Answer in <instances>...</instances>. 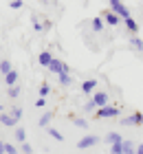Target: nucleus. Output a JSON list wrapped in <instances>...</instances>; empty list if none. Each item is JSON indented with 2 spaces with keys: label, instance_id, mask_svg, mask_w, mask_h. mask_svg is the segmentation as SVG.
Here are the masks:
<instances>
[{
  "label": "nucleus",
  "instance_id": "dca6fc26",
  "mask_svg": "<svg viewBox=\"0 0 143 154\" xmlns=\"http://www.w3.org/2000/svg\"><path fill=\"white\" fill-rule=\"evenodd\" d=\"M57 82H60V86H70L73 77H70V73H62V75H57Z\"/></svg>",
  "mask_w": 143,
  "mask_h": 154
},
{
  "label": "nucleus",
  "instance_id": "4be33fe9",
  "mask_svg": "<svg viewBox=\"0 0 143 154\" xmlns=\"http://www.w3.org/2000/svg\"><path fill=\"white\" fill-rule=\"evenodd\" d=\"M46 132H48V134H51V137L55 139V141H64V134H62L60 130H55V128H51V125H48V128H46Z\"/></svg>",
  "mask_w": 143,
  "mask_h": 154
},
{
  "label": "nucleus",
  "instance_id": "f03ea898",
  "mask_svg": "<svg viewBox=\"0 0 143 154\" xmlns=\"http://www.w3.org/2000/svg\"><path fill=\"white\" fill-rule=\"evenodd\" d=\"M119 115H121V108H117V106H104V108H97V112H95L97 119H114Z\"/></svg>",
  "mask_w": 143,
  "mask_h": 154
},
{
  "label": "nucleus",
  "instance_id": "2f4dec72",
  "mask_svg": "<svg viewBox=\"0 0 143 154\" xmlns=\"http://www.w3.org/2000/svg\"><path fill=\"white\" fill-rule=\"evenodd\" d=\"M0 154H5V141L0 139Z\"/></svg>",
  "mask_w": 143,
  "mask_h": 154
},
{
  "label": "nucleus",
  "instance_id": "5701e85b",
  "mask_svg": "<svg viewBox=\"0 0 143 154\" xmlns=\"http://www.w3.org/2000/svg\"><path fill=\"white\" fill-rule=\"evenodd\" d=\"M7 95H9L11 99H18V97H20V84H16V86H9Z\"/></svg>",
  "mask_w": 143,
  "mask_h": 154
},
{
  "label": "nucleus",
  "instance_id": "6ab92c4d",
  "mask_svg": "<svg viewBox=\"0 0 143 154\" xmlns=\"http://www.w3.org/2000/svg\"><path fill=\"white\" fill-rule=\"evenodd\" d=\"M38 93H40V97H44V99H46V95L51 93V84H48V82H42V84H40V90H38Z\"/></svg>",
  "mask_w": 143,
  "mask_h": 154
},
{
  "label": "nucleus",
  "instance_id": "a211bd4d",
  "mask_svg": "<svg viewBox=\"0 0 143 154\" xmlns=\"http://www.w3.org/2000/svg\"><path fill=\"white\" fill-rule=\"evenodd\" d=\"M123 154H137V145H134V141H123Z\"/></svg>",
  "mask_w": 143,
  "mask_h": 154
},
{
  "label": "nucleus",
  "instance_id": "2eb2a0df",
  "mask_svg": "<svg viewBox=\"0 0 143 154\" xmlns=\"http://www.w3.org/2000/svg\"><path fill=\"white\" fill-rule=\"evenodd\" d=\"M51 121H53V112H44V115L40 117L38 125H40V128H48V123H51Z\"/></svg>",
  "mask_w": 143,
  "mask_h": 154
},
{
  "label": "nucleus",
  "instance_id": "473e14b6",
  "mask_svg": "<svg viewBox=\"0 0 143 154\" xmlns=\"http://www.w3.org/2000/svg\"><path fill=\"white\" fill-rule=\"evenodd\" d=\"M137 154H143V143H139V145H137Z\"/></svg>",
  "mask_w": 143,
  "mask_h": 154
},
{
  "label": "nucleus",
  "instance_id": "bb28decb",
  "mask_svg": "<svg viewBox=\"0 0 143 154\" xmlns=\"http://www.w3.org/2000/svg\"><path fill=\"white\" fill-rule=\"evenodd\" d=\"M110 152H112V154H123V141H121V143H114V145H110Z\"/></svg>",
  "mask_w": 143,
  "mask_h": 154
},
{
  "label": "nucleus",
  "instance_id": "cd10ccee",
  "mask_svg": "<svg viewBox=\"0 0 143 154\" xmlns=\"http://www.w3.org/2000/svg\"><path fill=\"white\" fill-rule=\"evenodd\" d=\"M5 154H18V148L11 143H5Z\"/></svg>",
  "mask_w": 143,
  "mask_h": 154
},
{
  "label": "nucleus",
  "instance_id": "f8f14e48",
  "mask_svg": "<svg viewBox=\"0 0 143 154\" xmlns=\"http://www.w3.org/2000/svg\"><path fill=\"white\" fill-rule=\"evenodd\" d=\"M123 22H126V29H128V31H130V33H132V35H137V31H139V24H137V20H134V18L130 16V18H126V20H123Z\"/></svg>",
  "mask_w": 143,
  "mask_h": 154
},
{
  "label": "nucleus",
  "instance_id": "412c9836",
  "mask_svg": "<svg viewBox=\"0 0 143 154\" xmlns=\"http://www.w3.org/2000/svg\"><path fill=\"white\" fill-rule=\"evenodd\" d=\"M70 119H73V125H77V128H88V121H86V119H82V117H73L70 115Z\"/></svg>",
  "mask_w": 143,
  "mask_h": 154
},
{
  "label": "nucleus",
  "instance_id": "6e6552de",
  "mask_svg": "<svg viewBox=\"0 0 143 154\" xmlns=\"http://www.w3.org/2000/svg\"><path fill=\"white\" fill-rule=\"evenodd\" d=\"M95 88H97V79H86V82H82V93L84 95H92L95 93Z\"/></svg>",
  "mask_w": 143,
  "mask_h": 154
},
{
  "label": "nucleus",
  "instance_id": "0eeeda50",
  "mask_svg": "<svg viewBox=\"0 0 143 154\" xmlns=\"http://www.w3.org/2000/svg\"><path fill=\"white\" fill-rule=\"evenodd\" d=\"M123 125H143V112H134L130 117H123Z\"/></svg>",
  "mask_w": 143,
  "mask_h": 154
},
{
  "label": "nucleus",
  "instance_id": "20e7f679",
  "mask_svg": "<svg viewBox=\"0 0 143 154\" xmlns=\"http://www.w3.org/2000/svg\"><path fill=\"white\" fill-rule=\"evenodd\" d=\"M46 68H48V71H51V73H55V75H62V73H68V66H66V64H64V62H62V60H57V57H53V60H51V64H48Z\"/></svg>",
  "mask_w": 143,
  "mask_h": 154
},
{
  "label": "nucleus",
  "instance_id": "39448f33",
  "mask_svg": "<svg viewBox=\"0 0 143 154\" xmlns=\"http://www.w3.org/2000/svg\"><path fill=\"white\" fill-rule=\"evenodd\" d=\"M90 99L95 101V106H97V108H104V106H108V93H106V90H95Z\"/></svg>",
  "mask_w": 143,
  "mask_h": 154
},
{
  "label": "nucleus",
  "instance_id": "f3484780",
  "mask_svg": "<svg viewBox=\"0 0 143 154\" xmlns=\"http://www.w3.org/2000/svg\"><path fill=\"white\" fill-rule=\"evenodd\" d=\"M130 46L134 48V51H141V53H143V40H141V38L132 35V38H130Z\"/></svg>",
  "mask_w": 143,
  "mask_h": 154
},
{
  "label": "nucleus",
  "instance_id": "7c9ffc66",
  "mask_svg": "<svg viewBox=\"0 0 143 154\" xmlns=\"http://www.w3.org/2000/svg\"><path fill=\"white\" fill-rule=\"evenodd\" d=\"M46 106V99L44 97H38V99H35V108H44Z\"/></svg>",
  "mask_w": 143,
  "mask_h": 154
},
{
  "label": "nucleus",
  "instance_id": "f257e3e1",
  "mask_svg": "<svg viewBox=\"0 0 143 154\" xmlns=\"http://www.w3.org/2000/svg\"><path fill=\"white\" fill-rule=\"evenodd\" d=\"M108 9H110V11H114L121 20H126V18H130V16H132L130 9H128V7L121 2V0H108Z\"/></svg>",
  "mask_w": 143,
  "mask_h": 154
},
{
  "label": "nucleus",
  "instance_id": "c85d7f7f",
  "mask_svg": "<svg viewBox=\"0 0 143 154\" xmlns=\"http://www.w3.org/2000/svg\"><path fill=\"white\" fill-rule=\"evenodd\" d=\"M22 0H11V2H9V7H11V9H22Z\"/></svg>",
  "mask_w": 143,
  "mask_h": 154
},
{
  "label": "nucleus",
  "instance_id": "ddd939ff",
  "mask_svg": "<svg viewBox=\"0 0 143 154\" xmlns=\"http://www.w3.org/2000/svg\"><path fill=\"white\" fill-rule=\"evenodd\" d=\"M51 60H53V53L51 51H42L38 55V62H40L42 66H48V64H51Z\"/></svg>",
  "mask_w": 143,
  "mask_h": 154
},
{
  "label": "nucleus",
  "instance_id": "423d86ee",
  "mask_svg": "<svg viewBox=\"0 0 143 154\" xmlns=\"http://www.w3.org/2000/svg\"><path fill=\"white\" fill-rule=\"evenodd\" d=\"M101 18H104V22L108 24V26H117V24L121 22V18H119V16H117L114 11H110V9H106Z\"/></svg>",
  "mask_w": 143,
  "mask_h": 154
},
{
  "label": "nucleus",
  "instance_id": "4468645a",
  "mask_svg": "<svg viewBox=\"0 0 143 154\" xmlns=\"http://www.w3.org/2000/svg\"><path fill=\"white\" fill-rule=\"evenodd\" d=\"M121 141H123V137H121L119 132H108V137H106V143H110V145L121 143Z\"/></svg>",
  "mask_w": 143,
  "mask_h": 154
},
{
  "label": "nucleus",
  "instance_id": "72a5a7b5",
  "mask_svg": "<svg viewBox=\"0 0 143 154\" xmlns=\"http://www.w3.org/2000/svg\"><path fill=\"white\" fill-rule=\"evenodd\" d=\"M2 112H5V110H2V103H0V115H2Z\"/></svg>",
  "mask_w": 143,
  "mask_h": 154
},
{
  "label": "nucleus",
  "instance_id": "c756f323",
  "mask_svg": "<svg viewBox=\"0 0 143 154\" xmlns=\"http://www.w3.org/2000/svg\"><path fill=\"white\" fill-rule=\"evenodd\" d=\"M20 148H22V152H24V154H33V148H31V143H26V141H24L22 145H20Z\"/></svg>",
  "mask_w": 143,
  "mask_h": 154
},
{
  "label": "nucleus",
  "instance_id": "a878e982",
  "mask_svg": "<svg viewBox=\"0 0 143 154\" xmlns=\"http://www.w3.org/2000/svg\"><path fill=\"white\" fill-rule=\"evenodd\" d=\"M84 110H86V112H97V106H95V101H92V99H88V101L84 103Z\"/></svg>",
  "mask_w": 143,
  "mask_h": 154
},
{
  "label": "nucleus",
  "instance_id": "1a4fd4ad",
  "mask_svg": "<svg viewBox=\"0 0 143 154\" xmlns=\"http://www.w3.org/2000/svg\"><path fill=\"white\" fill-rule=\"evenodd\" d=\"M0 123L7 125V128H16V125H18V121H16L9 112H2V115H0Z\"/></svg>",
  "mask_w": 143,
  "mask_h": 154
},
{
  "label": "nucleus",
  "instance_id": "7ed1b4c3",
  "mask_svg": "<svg viewBox=\"0 0 143 154\" xmlns=\"http://www.w3.org/2000/svg\"><path fill=\"white\" fill-rule=\"evenodd\" d=\"M97 143H99V137L97 134H86V137L79 139L77 150H88V148H92V145H97Z\"/></svg>",
  "mask_w": 143,
  "mask_h": 154
},
{
  "label": "nucleus",
  "instance_id": "aec40b11",
  "mask_svg": "<svg viewBox=\"0 0 143 154\" xmlns=\"http://www.w3.org/2000/svg\"><path fill=\"white\" fill-rule=\"evenodd\" d=\"M13 68H11V62L9 60H0V73L7 75V73H11Z\"/></svg>",
  "mask_w": 143,
  "mask_h": 154
},
{
  "label": "nucleus",
  "instance_id": "9b49d317",
  "mask_svg": "<svg viewBox=\"0 0 143 154\" xmlns=\"http://www.w3.org/2000/svg\"><path fill=\"white\" fill-rule=\"evenodd\" d=\"M18 82H20V73L18 71H11V73L5 75V84H7V86H16Z\"/></svg>",
  "mask_w": 143,
  "mask_h": 154
},
{
  "label": "nucleus",
  "instance_id": "393cba45",
  "mask_svg": "<svg viewBox=\"0 0 143 154\" xmlns=\"http://www.w3.org/2000/svg\"><path fill=\"white\" fill-rule=\"evenodd\" d=\"M9 115L16 119V121H20V119H22V108H18V106H11L9 108Z\"/></svg>",
  "mask_w": 143,
  "mask_h": 154
},
{
  "label": "nucleus",
  "instance_id": "b1692460",
  "mask_svg": "<svg viewBox=\"0 0 143 154\" xmlns=\"http://www.w3.org/2000/svg\"><path fill=\"white\" fill-rule=\"evenodd\" d=\"M16 141H18V143H24V141H26V132H24L22 125L16 128Z\"/></svg>",
  "mask_w": 143,
  "mask_h": 154
},
{
  "label": "nucleus",
  "instance_id": "9d476101",
  "mask_svg": "<svg viewBox=\"0 0 143 154\" xmlns=\"http://www.w3.org/2000/svg\"><path fill=\"white\" fill-rule=\"evenodd\" d=\"M104 26H106V22H104V18H101V16L90 20V29L95 31V33H101V31H104Z\"/></svg>",
  "mask_w": 143,
  "mask_h": 154
}]
</instances>
